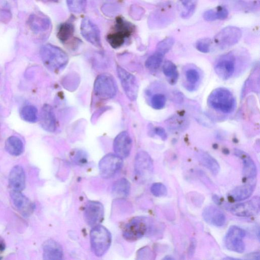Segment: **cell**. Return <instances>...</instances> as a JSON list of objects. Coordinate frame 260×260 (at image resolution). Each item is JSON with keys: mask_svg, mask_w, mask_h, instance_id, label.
I'll return each instance as SVG.
<instances>
[{"mask_svg": "<svg viewBox=\"0 0 260 260\" xmlns=\"http://www.w3.org/2000/svg\"><path fill=\"white\" fill-rule=\"evenodd\" d=\"M254 186L246 184L235 188L228 195L229 200L232 202L241 201L248 199L253 193Z\"/></svg>", "mask_w": 260, "mask_h": 260, "instance_id": "24", "label": "cell"}, {"mask_svg": "<svg viewBox=\"0 0 260 260\" xmlns=\"http://www.w3.org/2000/svg\"><path fill=\"white\" fill-rule=\"evenodd\" d=\"M85 154L82 152H78L75 157H74V160L75 162L79 164H83L86 163L87 161Z\"/></svg>", "mask_w": 260, "mask_h": 260, "instance_id": "41", "label": "cell"}, {"mask_svg": "<svg viewBox=\"0 0 260 260\" xmlns=\"http://www.w3.org/2000/svg\"><path fill=\"white\" fill-rule=\"evenodd\" d=\"M28 23L31 31L36 34L45 33L50 29L51 22L42 13H34L29 18Z\"/></svg>", "mask_w": 260, "mask_h": 260, "instance_id": "17", "label": "cell"}, {"mask_svg": "<svg viewBox=\"0 0 260 260\" xmlns=\"http://www.w3.org/2000/svg\"><path fill=\"white\" fill-rule=\"evenodd\" d=\"M235 64L236 59L232 54L225 55L218 60L215 66V72L222 80H229L235 72Z\"/></svg>", "mask_w": 260, "mask_h": 260, "instance_id": "13", "label": "cell"}, {"mask_svg": "<svg viewBox=\"0 0 260 260\" xmlns=\"http://www.w3.org/2000/svg\"><path fill=\"white\" fill-rule=\"evenodd\" d=\"M84 217L88 224L94 227L101 223L104 217L103 205L96 201H89L84 210Z\"/></svg>", "mask_w": 260, "mask_h": 260, "instance_id": "15", "label": "cell"}, {"mask_svg": "<svg viewBox=\"0 0 260 260\" xmlns=\"http://www.w3.org/2000/svg\"><path fill=\"white\" fill-rule=\"evenodd\" d=\"M81 33L83 38L96 47L102 46L100 32L96 24L89 19L82 20L80 27Z\"/></svg>", "mask_w": 260, "mask_h": 260, "instance_id": "14", "label": "cell"}, {"mask_svg": "<svg viewBox=\"0 0 260 260\" xmlns=\"http://www.w3.org/2000/svg\"><path fill=\"white\" fill-rule=\"evenodd\" d=\"M152 193L156 197L165 196L167 194V190L165 185L162 183H155L151 188Z\"/></svg>", "mask_w": 260, "mask_h": 260, "instance_id": "38", "label": "cell"}, {"mask_svg": "<svg viewBox=\"0 0 260 260\" xmlns=\"http://www.w3.org/2000/svg\"><path fill=\"white\" fill-rule=\"evenodd\" d=\"M180 3L181 9V17L184 19H188L194 14L198 0H180Z\"/></svg>", "mask_w": 260, "mask_h": 260, "instance_id": "29", "label": "cell"}, {"mask_svg": "<svg viewBox=\"0 0 260 260\" xmlns=\"http://www.w3.org/2000/svg\"><path fill=\"white\" fill-rule=\"evenodd\" d=\"M67 4L70 11L80 14L85 9L86 0H67Z\"/></svg>", "mask_w": 260, "mask_h": 260, "instance_id": "34", "label": "cell"}, {"mask_svg": "<svg viewBox=\"0 0 260 260\" xmlns=\"http://www.w3.org/2000/svg\"><path fill=\"white\" fill-rule=\"evenodd\" d=\"M241 37L242 31L240 28L228 26L219 32L215 37L214 40L220 48L225 49L237 44Z\"/></svg>", "mask_w": 260, "mask_h": 260, "instance_id": "6", "label": "cell"}, {"mask_svg": "<svg viewBox=\"0 0 260 260\" xmlns=\"http://www.w3.org/2000/svg\"><path fill=\"white\" fill-rule=\"evenodd\" d=\"M151 227L144 219L138 218L132 220L123 230V236L126 240L133 241L144 236Z\"/></svg>", "mask_w": 260, "mask_h": 260, "instance_id": "5", "label": "cell"}, {"mask_svg": "<svg viewBox=\"0 0 260 260\" xmlns=\"http://www.w3.org/2000/svg\"><path fill=\"white\" fill-rule=\"evenodd\" d=\"M122 159L117 155L108 154L99 162V167L101 176L109 179L114 176L121 169Z\"/></svg>", "mask_w": 260, "mask_h": 260, "instance_id": "10", "label": "cell"}, {"mask_svg": "<svg viewBox=\"0 0 260 260\" xmlns=\"http://www.w3.org/2000/svg\"><path fill=\"white\" fill-rule=\"evenodd\" d=\"M43 251L45 260H58L63 258L62 247L54 240H48L44 243Z\"/></svg>", "mask_w": 260, "mask_h": 260, "instance_id": "23", "label": "cell"}, {"mask_svg": "<svg viewBox=\"0 0 260 260\" xmlns=\"http://www.w3.org/2000/svg\"><path fill=\"white\" fill-rule=\"evenodd\" d=\"M164 57L162 54L156 52L146 60L145 67L152 71L157 70L162 65Z\"/></svg>", "mask_w": 260, "mask_h": 260, "instance_id": "33", "label": "cell"}, {"mask_svg": "<svg viewBox=\"0 0 260 260\" xmlns=\"http://www.w3.org/2000/svg\"><path fill=\"white\" fill-rule=\"evenodd\" d=\"M204 220L208 224L217 227H221L226 223L225 214L217 207L208 206L204 208L202 213Z\"/></svg>", "mask_w": 260, "mask_h": 260, "instance_id": "18", "label": "cell"}, {"mask_svg": "<svg viewBox=\"0 0 260 260\" xmlns=\"http://www.w3.org/2000/svg\"><path fill=\"white\" fill-rule=\"evenodd\" d=\"M20 116L25 121L35 122L38 119V110L32 105L24 106L21 110Z\"/></svg>", "mask_w": 260, "mask_h": 260, "instance_id": "32", "label": "cell"}, {"mask_svg": "<svg viewBox=\"0 0 260 260\" xmlns=\"http://www.w3.org/2000/svg\"><path fill=\"white\" fill-rule=\"evenodd\" d=\"M130 182L126 179H121L116 181L113 185L112 192L114 196L119 199L128 196L130 191Z\"/></svg>", "mask_w": 260, "mask_h": 260, "instance_id": "26", "label": "cell"}, {"mask_svg": "<svg viewBox=\"0 0 260 260\" xmlns=\"http://www.w3.org/2000/svg\"><path fill=\"white\" fill-rule=\"evenodd\" d=\"M163 71L170 83H176L178 80L179 74L178 68L174 63L170 60L166 61L163 66Z\"/></svg>", "mask_w": 260, "mask_h": 260, "instance_id": "30", "label": "cell"}, {"mask_svg": "<svg viewBox=\"0 0 260 260\" xmlns=\"http://www.w3.org/2000/svg\"><path fill=\"white\" fill-rule=\"evenodd\" d=\"M185 78L189 83L194 84L199 81L200 74L197 70L190 69L185 72Z\"/></svg>", "mask_w": 260, "mask_h": 260, "instance_id": "39", "label": "cell"}, {"mask_svg": "<svg viewBox=\"0 0 260 260\" xmlns=\"http://www.w3.org/2000/svg\"><path fill=\"white\" fill-rule=\"evenodd\" d=\"M132 141L129 134L126 131L120 133L114 142V149L117 156L122 159L128 157L131 151Z\"/></svg>", "mask_w": 260, "mask_h": 260, "instance_id": "16", "label": "cell"}, {"mask_svg": "<svg viewBox=\"0 0 260 260\" xmlns=\"http://www.w3.org/2000/svg\"><path fill=\"white\" fill-rule=\"evenodd\" d=\"M234 154L242 160L244 177L247 179H254L257 175V169L251 157L245 152L238 149L234 150Z\"/></svg>", "mask_w": 260, "mask_h": 260, "instance_id": "21", "label": "cell"}, {"mask_svg": "<svg viewBox=\"0 0 260 260\" xmlns=\"http://www.w3.org/2000/svg\"><path fill=\"white\" fill-rule=\"evenodd\" d=\"M117 73L125 93L131 101H135L139 93L137 79L133 74L121 67L117 68Z\"/></svg>", "mask_w": 260, "mask_h": 260, "instance_id": "8", "label": "cell"}, {"mask_svg": "<svg viewBox=\"0 0 260 260\" xmlns=\"http://www.w3.org/2000/svg\"><path fill=\"white\" fill-rule=\"evenodd\" d=\"M166 125L169 129L173 131H183L189 125L188 119L181 116H175L166 120Z\"/></svg>", "mask_w": 260, "mask_h": 260, "instance_id": "27", "label": "cell"}, {"mask_svg": "<svg viewBox=\"0 0 260 260\" xmlns=\"http://www.w3.org/2000/svg\"><path fill=\"white\" fill-rule=\"evenodd\" d=\"M9 181L13 190L21 191L25 188V173L21 166H16L10 172Z\"/></svg>", "mask_w": 260, "mask_h": 260, "instance_id": "22", "label": "cell"}, {"mask_svg": "<svg viewBox=\"0 0 260 260\" xmlns=\"http://www.w3.org/2000/svg\"><path fill=\"white\" fill-rule=\"evenodd\" d=\"M245 236V232L238 226H231L227 231L225 239L227 248L231 251L242 253L245 250V244L243 239Z\"/></svg>", "mask_w": 260, "mask_h": 260, "instance_id": "9", "label": "cell"}, {"mask_svg": "<svg viewBox=\"0 0 260 260\" xmlns=\"http://www.w3.org/2000/svg\"><path fill=\"white\" fill-rule=\"evenodd\" d=\"M197 246V241L195 239L192 238L190 241V244L188 249V256L190 258H192L196 251Z\"/></svg>", "mask_w": 260, "mask_h": 260, "instance_id": "43", "label": "cell"}, {"mask_svg": "<svg viewBox=\"0 0 260 260\" xmlns=\"http://www.w3.org/2000/svg\"><path fill=\"white\" fill-rule=\"evenodd\" d=\"M5 249V245L3 242L0 240V253L2 252Z\"/></svg>", "mask_w": 260, "mask_h": 260, "instance_id": "46", "label": "cell"}, {"mask_svg": "<svg viewBox=\"0 0 260 260\" xmlns=\"http://www.w3.org/2000/svg\"><path fill=\"white\" fill-rule=\"evenodd\" d=\"M111 235L109 231L102 226L93 227L91 232L92 249L98 257H102L108 250L111 243Z\"/></svg>", "mask_w": 260, "mask_h": 260, "instance_id": "4", "label": "cell"}, {"mask_svg": "<svg viewBox=\"0 0 260 260\" xmlns=\"http://www.w3.org/2000/svg\"><path fill=\"white\" fill-rule=\"evenodd\" d=\"M246 259L254 260H260V254L259 252L251 253L249 254H247L245 256Z\"/></svg>", "mask_w": 260, "mask_h": 260, "instance_id": "44", "label": "cell"}, {"mask_svg": "<svg viewBox=\"0 0 260 260\" xmlns=\"http://www.w3.org/2000/svg\"><path fill=\"white\" fill-rule=\"evenodd\" d=\"M40 124L42 128L48 132H54L57 128L56 116L53 107L45 104L40 114Z\"/></svg>", "mask_w": 260, "mask_h": 260, "instance_id": "20", "label": "cell"}, {"mask_svg": "<svg viewBox=\"0 0 260 260\" xmlns=\"http://www.w3.org/2000/svg\"><path fill=\"white\" fill-rule=\"evenodd\" d=\"M5 148L10 155L18 156L23 151V144L22 141L17 136H11L6 141Z\"/></svg>", "mask_w": 260, "mask_h": 260, "instance_id": "28", "label": "cell"}, {"mask_svg": "<svg viewBox=\"0 0 260 260\" xmlns=\"http://www.w3.org/2000/svg\"><path fill=\"white\" fill-rule=\"evenodd\" d=\"M154 133L161 139L163 140H166L167 139V135L165 129L162 127H158L154 128Z\"/></svg>", "mask_w": 260, "mask_h": 260, "instance_id": "42", "label": "cell"}, {"mask_svg": "<svg viewBox=\"0 0 260 260\" xmlns=\"http://www.w3.org/2000/svg\"><path fill=\"white\" fill-rule=\"evenodd\" d=\"M12 202L23 216H29L33 211V205L31 201L20 191L12 190L10 194Z\"/></svg>", "mask_w": 260, "mask_h": 260, "instance_id": "19", "label": "cell"}, {"mask_svg": "<svg viewBox=\"0 0 260 260\" xmlns=\"http://www.w3.org/2000/svg\"><path fill=\"white\" fill-rule=\"evenodd\" d=\"M136 175L142 180L148 179L153 174L154 164L151 156L144 151L139 152L135 160Z\"/></svg>", "mask_w": 260, "mask_h": 260, "instance_id": "11", "label": "cell"}, {"mask_svg": "<svg viewBox=\"0 0 260 260\" xmlns=\"http://www.w3.org/2000/svg\"><path fill=\"white\" fill-rule=\"evenodd\" d=\"M41 1L44 2H56L57 0H41Z\"/></svg>", "mask_w": 260, "mask_h": 260, "instance_id": "48", "label": "cell"}, {"mask_svg": "<svg viewBox=\"0 0 260 260\" xmlns=\"http://www.w3.org/2000/svg\"><path fill=\"white\" fill-rule=\"evenodd\" d=\"M40 56L45 66L53 71H60L67 65L69 57L61 48L50 44L43 45Z\"/></svg>", "mask_w": 260, "mask_h": 260, "instance_id": "1", "label": "cell"}, {"mask_svg": "<svg viewBox=\"0 0 260 260\" xmlns=\"http://www.w3.org/2000/svg\"><path fill=\"white\" fill-rule=\"evenodd\" d=\"M166 98L165 95L158 94L154 95L151 99L152 106L155 109L159 110L163 108L166 103Z\"/></svg>", "mask_w": 260, "mask_h": 260, "instance_id": "36", "label": "cell"}, {"mask_svg": "<svg viewBox=\"0 0 260 260\" xmlns=\"http://www.w3.org/2000/svg\"><path fill=\"white\" fill-rule=\"evenodd\" d=\"M140 256L148 257V259H151L153 256V252L149 248H143L140 251Z\"/></svg>", "mask_w": 260, "mask_h": 260, "instance_id": "45", "label": "cell"}, {"mask_svg": "<svg viewBox=\"0 0 260 260\" xmlns=\"http://www.w3.org/2000/svg\"><path fill=\"white\" fill-rule=\"evenodd\" d=\"M94 93L102 100H109L115 97L118 91L117 82L114 78L108 73L99 75L94 85Z\"/></svg>", "mask_w": 260, "mask_h": 260, "instance_id": "3", "label": "cell"}, {"mask_svg": "<svg viewBox=\"0 0 260 260\" xmlns=\"http://www.w3.org/2000/svg\"><path fill=\"white\" fill-rule=\"evenodd\" d=\"M197 157L200 163L211 172L214 175L218 174L220 170V166L214 158L203 151L198 152Z\"/></svg>", "mask_w": 260, "mask_h": 260, "instance_id": "25", "label": "cell"}, {"mask_svg": "<svg viewBox=\"0 0 260 260\" xmlns=\"http://www.w3.org/2000/svg\"><path fill=\"white\" fill-rule=\"evenodd\" d=\"M203 18L207 21H214L219 20V14L218 9H210L204 12Z\"/></svg>", "mask_w": 260, "mask_h": 260, "instance_id": "40", "label": "cell"}, {"mask_svg": "<svg viewBox=\"0 0 260 260\" xmlns=\"http://www.w3.org/2000/svg\"><path fill=\"white\" fill-rule=\"evenodd\" d=\"M164 260H175V259L170 256H166L164 258Z\"/></svg>", "mask_w": 260, "mask_h": 260, "instance_id": "47", "label": "cell"}, {"mask_svg": "<svg viewBox=\"0 0 260 260\" xmlns=\"http://www.w3.org/2000/svg\"><path fill=\"white\" fill-rule=\"evenodd\" d=\"M207 102L210 107L224 114L232 112L236 106V100L232 93L224 88L214 90L209 96Z\"/></svg>", "mask_w": 260, "mask_h": 260, "instance_id": "2", "label": "cell"}, {"mask_svg": "<svg viewBox=\"0 0 260 260\" xmlns=\"http://www.w3.org/2000/svg\"><path fill=\"white\" fill-rule=\"evenodd\" d=\"M74 32L73 24L70 22L61 24L58 32V37L60 40L65 43L70 40Z\"/></svg>", "mask_w": 260, "mask_h": 260, "instance_id": "31", "label": "cell"}, {"mask_svg": "<svg viewBox=\"0 0 260 260\" xmlns=\"http://www.w3.org/2000/svg\"><path fill=\"white\" fill-rule=\"evenodd\" d=\"M133 27L128 22L119 19L117 20L115 31L107 36V41L114 48L121 46L131 35Z\"/></svg>", "mask_w": 260, "mask_h": 260, "instance_id": "7", "label": "cell"}, {"mask_svg": "<svg viewBox=\"0 0 260 260\" xmlns=\"http://www.w3.org/2000/svg\"><path fill=\"white\" fill-rule=\"evenodd\" d=\"M230 212L233 215L240 217L256 216L260 212V198L256 196L251 200L234 205L231 207Z\"/></svg>", "mask_w": 260, "mask_h": 260, "instance_id": "12", "label": "cell"}, {"mask_svg": "<svg viewBox=\"0 0 260 260\" xmlns=\"http://www.w3.org/2000/svg\"><path fill=\"white\" fill-rule=\"evenodd\" d=\"M211 44L212 41L209 39H203L197 41L196 48L198 51L206 54L210 52Z\"/></svg>", "mask_w": 260, "mask_h": 260, "instance_id": "37", "label": "cell"}, {"mask_svg": "<svg viewBox=\"0 0 260 260\" xmlns=\"http://www.w3.org/2000/svg\"><path fill=\"white\" fill-rule=\"evenodd\" d=\"M175 42V40L172 37H168L158 44L156 52L165 56L172 48Z\"/></svg>", "mask_w": 260, "mask_h": 260, "instance_id": "35", "label": "cell"}]
</instances>
